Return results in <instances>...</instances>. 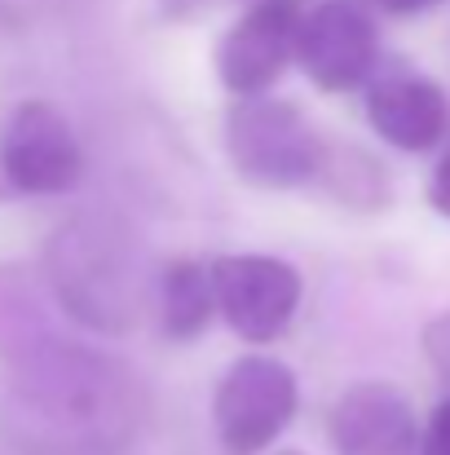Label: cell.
I'll list each match as a JSON object with an SVG mask.
<instances>
[{"mask_svg": "<svg viewBox=\"0 0 450 455\" xmlns=\"http://www.w3.org/2000/svg\"><path fill=\"white\" fill-rule=\"evenodd\" d=\"M384 13H398V18H411V13H424V9H433V4H442V0H375Z\"/></svg>", "mask_w": 450, "mask_h": 455, "instance_id": "17", "label": "cell"}, {"mask_svg": "<svg viewBox=\"0 0 450 455\" xmlns=\"http://www.w3.org/2000/svg\"><path fill=\"white\" fill-rule=\"evenodd\" d=\"M300 0H257L217 44V80L234 98L270 93L288 62H296Z\"/></svg>", "mask_w": 450, "mask_h": 455, "instance_id": "8", "label": "cell"}, {"mask_svg": "<svg viewBox=\"0 0 450 455\" xmlns=\"http://www.w3.org/2000/svg\"><path fill=\"white\" fill-rule=\"evenodd\" d=\"M159 318H163V331L172 340H194L208 331V323L217 318V301H212V279H208V266L203 261H172L159 270Z\"/></svg>", "mask_w": 450, "mask_h": 455, "instance_id": "11", "label": "cell"}, {"mask_svg": "<svg viewBox=\"0 0 450 455\" xmlns=\"http://www.w3.org/2000/svg\"><path fill=\"white\" fill-rule=\"evenodd\" d=\"M0 172L18 195H71L84 177V147L53 102H22L0 129Z\"/></svg>", "mask_w": 450, "mask_h": 455, "instance_id": "6", "label": "cell"}, {"mask_svg": "<svg viewBox=\"0 0 450 455\" xmlns=\"http://www.w3.org/2000/svg\"><path fill=\"white\" fill-rule=\"evenodd\" d=\"M327 438L336 455H407L420 438V425L398 385L358 380L331 403Z\"/></svg>", "mask_w": 450, "mask_h": 455, "instance_id": "9", "label": "cell"}, {"mask_svg": "<svg viewBox=\"0 0 450 455\" xmlns=\"http://www.w3.org/2000/svg\"><path fill=\"white\" fill-rule=\"evenodd\" d=\"M0 434L18 455H124L146 416L142 380L115 358L49 331L27 283L0 270Z\"/></svg>", "mask_w": 450, "mask_h": 455, "instance_id": "1", "label": "cell"}, {"mask_svg": "<svg viewBox=\"0 0 450 455\" xmlns=\"http://www.w3.org/2000/svg\"><path fill=\"white\" fill-rule=\"evenodd\" d=\"M208 279H212L217 314L248 345L279 340L292 327L300 297H304V283H300L296 266L283 261V257H265V252H225V257H212L208 261Z\"/></svg>", "mask_w": 450, "mask_h": 455, "instance_id": "5", "label": "cell"}, {"mask_svg": "<svg viewBox=\"0 0 450 455\" xmlns=\"http://www.w3.org/2000/svg\"><path fill=\"white\" fill-rule=\"evenodd\" d=\"M279 455H300V451H279Z\"/></svg>", "mask_w": 450, "mask_h": 455, "instance_id": "18", "label": "cell"}, {"mask_svg": "<svg viewBox=\"0 0 450 455\" xmlns=\"http://www.w3.org/2000/svg\"><path fill=\"white\" fill-rule=\"evenodd\" d=\"M424 358H429V367L450 385V309L438 314V318L424 327Z\"/></svg>", "mask_w": 450, "mask_h": 455, "instance_id": "13", "label": "cell"}, {"mask_svg": "<svg viewBox=\"0 0 450 455\" xmlns=\"http://www.w3.org/2000/svg\"><path fill=\"white\" fill-rule=\"evenodd\" d=\"M44 279L58 309L98 336L133 331L150 301L142 243L111 212L62 221L44 248Z\"/></svg>", "mask_w": 450, "mask_h": 455, "instance_id": "2", "label": "cell"}, {"mask_svg": "<svg viewBox=\"0 0 450 455\" xmlns=\"http://www.w3.org/2000/svg\"><path fill=\"white\" fill-rule=\"evenodd\" d=\"M371 129L407 155L433 151L450 129V102L438 80L420 71H389L367 89Z\"/></svg>", "mask_w": 450, "mask_h": 455, "instance_id": "10", "label": "cell"}, {"mask_svg": "<svg viewBox=\"0 0 450 455\" xmlns=\"http://www.w3.org/2000/svg\"><path fill=\"white\" fill-rule=\"evenodd\" d=\"M429 208L450 221V155L438 159V168H433V177H429Z\"/></svg>", "mask_w": 450, "mask_h": 455, "instance_id": "15", "label": "cell"}, {"mask_svg": "<svg viewBox=\"0 0 450 455\" xmlns=\"http://www.w3.org/2000/svg\"><path fill=\"white\" fill-rule=\"evenodd\" d=\"M212 4H217V0H163V13L190 22V18H199L203 9H212Z\"/></svg>", "mask_w": 450, "mask_h": 455, "instance_id": "16", "label": "cell"}, {"mask_svg": "<svg viewBox=\"0 0 450 455\" xmlns=\"http://www.w3.org/2000/svg\"><path fill=\"white\" fill-rule=\"evenodd\" d=\"M313 181L327 186L349 208H384L389 204V172H384V164L375 155L358 151V147H331L327 142Z\"/></svg>", "mask_w": 450, "mask_h": 455, "instance_id": "12", "label": "cell"}, {"mask_svg": "<svg viewBox=\"0 0 450 455\" xmlns=\"http://www.w3.org/2000/svg\"><path fill=\"white\" fill-rule=\"evenodd\" d=\"M300 71L322 93H349L371 80L380 62V36L358 0H322L300 13L296 31Z\"/></svg>", "mask_w": 450, "mask_h": 455, "instance_id": "7", "label": "cell"}, {"mask_svg": "<svg viewBox=\"0 0 450 455\" xmlns=\"http://www.w3.org/2000/svg\"><path fill=\"white\" fill-rule=\"evenodd\" d=\"M300 407L296 371L274 354H243L212 394V425L225 455H261Z\"/></svg>", "mask_w": 450, "mask_h": 455, "instance_id": "4", "label": "cell"}, {"mask_svg": "<svg viewBox=\"0 0 450 455\" xmlns=\"http://www.w3.org/2000/svg\"><path fill=\"white\" fill-rule=\"evenodd\" d=\"M225 151L234 172L261 190H296L318 177L327 138L288 98L252 93L225 111Z\"/></svg>", "mask_w": 450, "mask_h": 455, "instance_id": "3", "label": "cell"}, {"mask_svg": "<svg viewBox=\"0 0 450 455\" xmlns=\"http://www.w3.org/2000/svg\"><path fill=\"white\" fill-rule=\"evenodd\" d=\"M415 443H420V455H450V398L433 407V416Z\"/></svg>", "mask_w": 450, "mask_h": 455, "instance_id": "14", "label": "cell"}]
</instances>
